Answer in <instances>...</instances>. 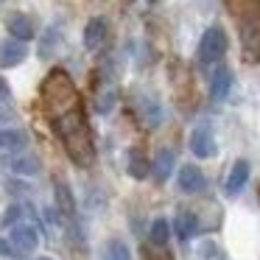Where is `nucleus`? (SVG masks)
<instances>
[{"instance_id": "1", "label": "nucleus", "mask_w": 260, "mask_h": 260, "mask_svg": "<svg viewBox=\"0 0 260 260\" xmlns=\"http://www.w3.org/2000/svg\"><path fill=\"white\" fill-rule=\"evenodd\" d=\"M53 129H56L59 140L64 143L70 159L79 165H90L95 151H92V135H90V126H87V118L81 112V107H73L68 112L56 115L53 118Z\"/></svg>"}, {"instance_id": "2", "label": "nucleus", "mask_w": 260, "mask_h": 260, "mask_svg": "<svg viewBox=\"0 0 260 260\" xmlns=\"http://www.w3.org/2000/svg\"><path fill=\"white\" fill-rule=\"evenodd\" d=\"M42 98H45V107H48V112H51V118L79 107L76 87H73V81H70V76L64 73V70H53L45 79V84H42Z\"/></svg>"}, {"instance_id": "3", "label": "nucleus", "mask_w": 260, "mask_h": 260, "mask_svg": "<svg viewBox=\"0 0 260 260\" xmlns=\"http://www.w3.org/2000/svg\"><path fill=\"white\" fill-rule=\"evenodd\" d=\"M224 53H226V34H224V28L213 25V28L204 31L202 42H199V62L202 64H215Z\"/></svg>"}, {"instance_id": "4", "label": "nucleus", "mask_w": 260, "mask_h": 260, "mask_svg": "<svg viewBox=\"0 0 260 260\" xmlns=\"http://www.w3.org/2000/svg\"><path fill=\"white\" fill-rule=\"evenodd\" d=\"M9 243L14 246L17 257H28V254L37 249V243H40V232H37L31 224H17V226H12V232H9Z\"/></svg>"}, {"instance_id": "5", "label": "nucleus", "mask_w": 260, "mask_h": 260, "mask_svg": "<svg viewBox=\"0 0 260 260\" xmlns=\"http://www.w3.org/2000/svg\"><path fill=\"white\" fill-rule=\"evenodd\" d=\"M190 151L196 154L199 159H207L215 154V137H213V129H210L207 123L196 126V129L190 132Z\"/></svg>"}, {"instance_id": "6", "label": "nucleus", "mask_w": 260, "mask_h": 260, "mask_svg": "<svg viewBox=\"0 0 260 260\" xmlns=\"http://www.w3.org/2000/svg\"><path fill=\"white\" fill-rule=\"evenodd\" d=\"M243 48H246L252 62H260V12H254V17L243 20Z\"/></svg>"}, {"instance_id": "7", "label": "nucleus", "mask_w": 260, "mask_h": 260, "mask_svg": "<svg viewBox=\"0 0 260 260\" xmlns=\"http://www.w3.org/2000/svg\"><path fill=\"white\" fill-rule=\"evenodd\" d=\"M6 28H9V34H12V40H20V42H28L31 37H34V23H31V17L23 14V12L9 14Z\"/></svg>"}, {"instance_id": "8", "label": "nucleus", "mask_w": 260, "mask_h": 260, "mask_svg": "<svg viewBox=\"0 0 260 260\" xmlns=\"http://www.w3.org/2000/svg\"><path fill=\"white\" fill-rule=\"evenodd\" d=\"M107 31H109L107 20H104V17H92L90 23H87V28H84V45H87V51H101L104 42H107Z\"/></svg>"}, {"instance_id": "9", "label": "nucleus", "mask_w": 260, "mask_h": 260, "mask_svg": "<svg viewBox=\"0 0 260 260\" xmlns=\"http://www.w3.org/2000/svg\"><path fill=\"white\" fill-rule=\"evenodd\" d=\"M204 185H207V179H204L202 168H196V165H182V168H179V187H182V193H202Z\"/></svg>"}, {"instance_id": "10", "label": "nucleus", "mask_w": 260, "mask_h": 260, "mask_svg": "<svg viewBox=\"0 0 260 260\" xmlns=\"http://www.w3.org/2000/svg\"><path fill=\"white\" fill-rule=\"evenodd\" d=\"M25 56H28L25 42H20V40L0 42V68H14V64H20Z\"/></svg>"}, {"instance_id": "11", "label": "nucleus", "mask_w": 260, "mask_h": 260, "mask_svg": "<svg viewBox=\"0 0 260 260\" xmlns=\"http://www.w3.org/2000/svg\"><path fill=\"white\" fill-rule=\"evenodd\" d=\"M230 87H232V73L226 68H215L213 79H210V98L213 101H224Z\"/></svg>"}, {"instance_id": "12", "label": "nucleus", "mask_w": 260, "mask_h": 260, "mask_svg": "<svg viewBox=\"0 0 260 260\" xmlns=\"http://www.w3.org/2000/svg\"><path fill=\"white\" fill-rule=\"evenodd\" d=\"M249 179V162L246 159H238L235 165H232L230 176H226V193L230 196H238V193L243 190V185H246Z\"/></svg>"}, {"instance_id": "13", "label": "nucleus", "mask_w": 260, "mask_h": 260, "mask_svg": "<svg viewBox=\"0 0 260 260\" xmlns=\"http://www.w3.org/2000/svg\"><path fill=\"white\" fill-rule=\"evenodd\" d=\"M56 204H59V215H62V221L73 226L76 224V204H73V196H70L68 185H62V182L56 185Z\"/></svg>"}, {"instance_id": "14", "label": "nucleus", "mask_w": 260, "mask_h": 260, "mask_svg": "<svg viewBox=\"0 0 260 260\" xmlns=\"http://www.w3.org/2000/svg\"><path fill=\"white\" fill-rule=\"evenodd\" d=\"M174 165H176V154L171 148H159L157 157H154V179L165 182L171 176V171H174Z\"/></svg>"}, {"instance_id": "15", "label": "nucleus", "mask_w": 260, "mask_h": 260, "mask_svg": "<svg viewBox=\"0 0 260 260\" xmlns=\"http://www.w3.org/2000/svg\"><path fill=\"white\" fill-rule=\"evenodd\" d=\"M129 171L135 179H146L148 176V157L143 148H137V146L129 148Z\"/></svg>"}, {"instance_id": "16", "label": "nucleus", "mask_w": 260, "mask_h": 260, "mask_svg": "<svg viewBox=\"0 0 260 260\" xmlns=\"http://www.w3.org/2000/svg\"><path fill=\"white\" fill-rule=\"evenodd\" d=\"M25 146V135L17 129H0V148L3 151H17Z\"/></svg>"}, {"instance_id": "17", "label": "nucleus", "mask_w": 260, "mask_h": 260, "mask_svg": "<svg viewBox=\"0 0 260 260\" xmlns=\"http://www.w3.org/2000/svg\"><path fill=\"white\" fill-rule=\"evenodd\" d=\"M9 168H12L14 174H23V176L40 174V162H37L34 157H14V159H9Z\"/></svg>"}, {"instance_id": "18", "label": "nucleus", "mask_w": 260, "mask_h": 260, "mask_svg": "<svg viewBox=\"0 0 260 260\" xmlns=\"http://www.w3.org/2000/svg\"><path fill=\"white\" fill-rule=\"evenodd\" d=\"M104 260H132V252L123 241L115 238V241H109L107 246H104Z\"/></svg>"}, {"instance_id": "19", "label": "nucleus", "mask_w": 260, "mask_h": 260, "mask_svg": "<svg viewBox=\"0 0 260 260\" xmlns=\"http://www.w3.org/2000/svg\"><path fill=\"white\" fill-rule=\"evenodd\" d=\"M174 230H176V235H179L182 241H187V238L193 235V230H196V218H193L190 213H179L174 218Z\"/></svg>"}, {"instance_id": "20", "label": "nucleus", "mask_w": 260, "mask_h": 260, "mask_svg": "<svg viewBox=\"0 0 260 260\" xmlns=\"http://www.w3.org/2000/svg\"><path fill=\"white\" fill-rule=\"evenodd\" d=\"M168 238H171L168 221H165V218H157V221L151 224V243H154V246H165V243H168Z\"/></svg>"}, {"instance_id": "21", "label": "nucleus", "mask_w": 260, "mask_h": 260, "mask_svg": "<svg viewBox=\"0 0 260 260\" xmlns=\"http://www.w3.org/2000/svg\"><path fill=\"white\" fill-rule=\"evenodd\" d=\"M56 28H48V34H45V40H42V45H40V56H51V45H56Z\"/></svg>"}, {"instance_id": "22", "label": "nucleus", "mask_w": 260, "mask_h": 260, "mask_svg": "<svg viewBox=\"0 0 260 260\" xmlns=\"http://www.w3.org/2000/svg\"><path fill=\"white\" fill-rule=\"evenodd\" d=\"M20 213H23V207H17V204H14V207H9L6 210V218H3V224H12V226H17V221H20Z\"/></svg>"}, {"instance_id": "23", "label": "nucleus", "mask_w": 260, "mask_h": 260, "mask_svg": "<svg viewBox=\"0 0 260 260\" xmlns=\"http://www.w3.org/2000/svg\"><path fill=\"white\" fill-rule=\"evenodd\" d=\"M0 254H6V257L20 260V257H17V252H14V246L9 243V238H0Z\"/></svg>"}, {"instance_id": "24", "label": "nucleus", "mask_w": 260, "mask_h": 260, "mask_svg": "<svg viewBox=\"0 0 260 260\" xmlns=\"http://www.w3.org/2000/svg\"><path fill=\"white\" fill-rule=\"evenodd\" d=\"M3 120H12V109H3V107H0V123H3Z\"/></svg>"}, {"instance_id": "25", "label": "nucleus", "mask_w": 260, "mask_h": 260, "mask_svg": "<svg viewBox=\"0 0 260 260\" xmlns=\"http://www.w3.org/2000/svg\"><path fill=\"white\" fill-rule=\"evenodd\" d=\"M37 260H51V257H37Z\"/></svg>"}, {"instance_id": "26", "label": "nucleus", "mask_w": 260, "mask_h": 260, "mask_svg": "<svg viewBox=\"0 0 260 260\" xmlns=\"http://www.w3.org/2000/svg\"><path fill=\"white\" fill-rule=\"evenodd\" d=\"M0 3H3V0H0Z\"/></svg>"}, {"instance_id": "27", "label": "nucleus", "mask_w": 260, "mask_h": 260, "mask_svg": "<svg viewBox=\"0 0 260 260\" xmlns=\"http://www.w3.org/2000/svg\"><path fill=\"white\" fill-rule=\"evenodd\" d=\"M257 193H260V190H257Z\"/></svg>"}]
</instances>
